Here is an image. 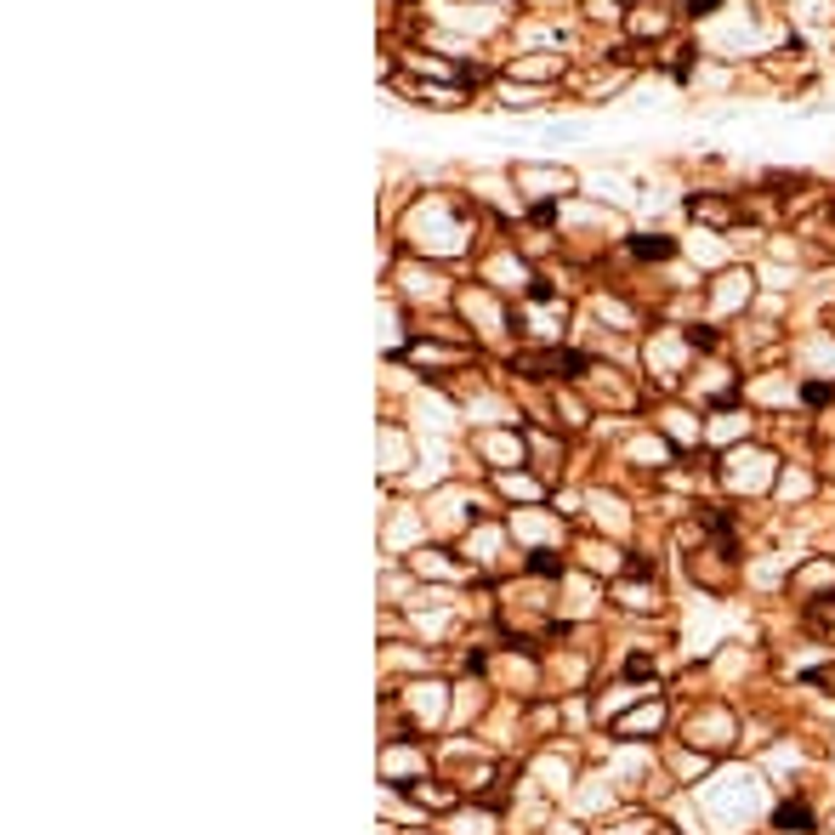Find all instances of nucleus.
<instances>
[{
    "instance_id": "nucleus-2",
    "label": "nucleus",
    "mask_w": 835,
    "mask_h": 835,
    "mask_svg": "<svg viewBox=\"0 0 835 835\" xmlns=\"http://www.w3.org/2000/svg\"><path fill=\"white\" fill-rule=\"evenodd\" d=\"M807 824H812V812H807L801 801H784V807H779V830H807Z\"/></svg>"
},
{
    "instance_id": "nucleus-5",
    "label": "nucleus",
    "mask_w": 835,
    "mask_h": 835,
    "mask_svg": "<svg viewBox=\"0 0 835 835\" xmlns=\"http://www.w3.org/2000/svg\"><path fill=\"white\" fill-rule=\"evenodd\" d=\"M529 568H534V574H557V568H563V563H557V557H551V551H534V557H529Z\"/></svg>"
},
{
    "instance_id": "nucleus-3",
    "label": "nucleus",
    "mask_w": 835,
    "mask_h": 835,
    "mask_svg": "<svg viewBox=\"0 0 835 835\" xmlns=\"http://www.w3.org/2000/svg\"><path fill=\"white\" fill-rule=\"evenodd\" d=\"M807 619H812V626H835V591L819 597V603H807Z\"/></svg>"
},
{
    "instance_id": "nucleus-6",
    "label": "nucleus",
    "mask_w": 835,
    "mask_h": 835,
    "mask_svg": "<svg viewBox=\"0 0 835 835\" xmlns=\"http://www.w3.org/2000/svg\"><path fill=\"white\" fill-rule=\"evenodd\" d=\"M688 6H694V12H704V6H716V0H688Z\"/></svg>"
},
{
    "instance_id": "nucleus-1",
    "label": "nucleus",
    "mask_w": 835,
    "mask_h": 835,
    "mask_svg": "<svg viewBox=\"0 0 835 835\" xmlns=\"http://www.w3.org/2000/svg\"><path fill=\"white\" fill-rule=\"evenodd\" d=\"M518 370H523V375H540V370L574 375V370H586V358H580V353H523V358H518Z\"/></svg>"
},
{
    "instance_id": "nucleus-4",
    "label": "nucleus",
    "mask_w": 835,
    "mask_h": 835,
    "mask_svg": "<svg viewBox=\"0 0 835 835\" xmlns=\"http://www.w3.org/2000/svg\"><path fill=\"white\" fill-rule=\"evenodd\" d=\"M636 256H671V239H636Z\"/></svg>"
}]
</instances>
